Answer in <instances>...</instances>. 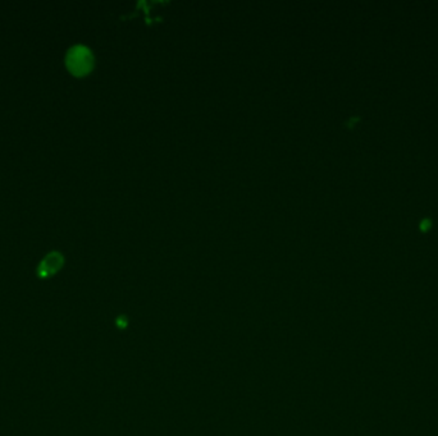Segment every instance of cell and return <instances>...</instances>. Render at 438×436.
Wrapping results in <instances>:
<instances>
[{
  "label": "cell",
  "instance_id": "1",
  "mask_svg": "<svg viewBox=\"0 0 438 436\" xmlns=\"http://www.w3.org/2000/svg\"><path fill=\"white\" fill-rule=\"evenodd\" d=\"M66 64L73 76L84 77L93 70L94 56L86 47L76 45L70 49L66 56Z\"/></svg>",
  "mask_w": 438,
  "mask_h": 436
},
{
  "label": "cell",
  "instance_id": "2",
  "mask_svg": "<svg viewBox=\"0 0 438 436\" xmlns=\"http://www.w3.org/2000/svg\"><path fill=\"white\" fill-rule=\"evenodd\" d=\"M63 263H64V258H63L62 254H59V252L49 254L43 258V261L39 264V267H38L39 278L45 279L49 277H53L54 274L58 273L62 269Z\"/></svg>",
  "mask_w": 438,
  "mask_h": 436
}]
</instances>
